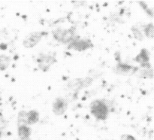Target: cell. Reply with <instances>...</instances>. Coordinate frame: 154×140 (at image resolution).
<instances>
[{"label": "cell", "mask_w": 154, "mask_h": 140, "mask_svg": "<svg viewBox=\"0 0 154 140\" xmlns=\"http://www.w3.org/2000/svg\"><path fill=\"white\" fill-rule=\"evenodd\" d=\"M94 46L90 39H80L79 36L74 39L72 42L69 44L67 48L77 51H84L87 49L93 48Z\"/></svg>", "instance_id": "3"}, {"label": "cell", "mask_w": 154, "mask_h": 140, "mask_svg": "<svg viewBox=\"0 0 154 140\" xmlns=\"http://www.w3.org/2000/svg\"><path fill=\"white\" fill-rule=\"evenodd\" d=\"M53 36L57 42L63 44H69L78 37L75 34V29L73 27L67 30H63L61 28L57 29L53 32Z\"/></svg>", "instance_id": "2"}, {"label": "cell", "mask_w": 154, "mask_h": 140, "mask_svg": "<svg viewBox=\"0 0 154 140\" xmlns=\"http://www.w3.org/2000/svg\"><path fill=\"white\" fill-rule=\"evenodd\" d=\"M44 36L42 32H33L26 36L23 39V45L26 48H32L38 45Z\"/></svg>", "instance_id": "5"}, {"label": "cell", "mask_w": 154, "mask_h": 140, "mask_svg": "<svg viewBox=\"0 0 154 140\" xmlns=\"http://www.w3.org/2000/svg\"><path fill=\"white\" fill-rule=\"evenodd\" d=\"M138 70V68L133 67L132 66L126 64V63H122L120 62L117 63V66L114 69V72L117 75H128V74H133Z\"/></svg>", "instance_id": "8"}, {"label": "cell", "mask_w": 154, "mask_h": 140, "mask_svg": "<svg viewBox=\"0 0 154 140\" xmlns=\"http://www.w3.org/2000/svg\"><path fill=\"white\" fill-rule=\"evenodd\" d=\"M120 140H136L135 137L132 136V135H129V134H125L123 135L120 138Z\"/></svg>", "instance_id": "17"}, {"label": "cell", "mask_w": 154, "mask_h": 140, "mask_svg": "<svg viewBox=\"0 0 154 140\" xmlns=\"http://www.w3.org/2000/svg\"><path fill=\"white\" fill-rule=\"evenodd\" d=\"M26 116L27 112L25 111H20L17 117V124L18 126L21 125H27L26 123Z\"/></svg>", "instance_id": "14"}, {"label": "cell", "mask_w": 154, "mask_h": 140, "mask_svg": "<svg viewBox=\"0 0 154 140\" xmlns=\"http://www.w3.org/2000/svg\"><path fill=\"white\" fill-rule=\"evenodd\" d=\"M91 114L97 120H104L108 117L109 109L106 102L103 99H96L90 104Z\"/></svg>", "instance_id": "1"}, {"label": "cell", "mask_w": 154, "mask_h": 140, "mask_svg": "<svg viewBox=\"0 0 154 140\" xmlns=\"http://www.w3.org/2000/svg\"><path fill=\"white\" fill-rule=\"evenodd\" d=\"M68 108V102L63 98L58 97L53 103V112L57 116L63 115Z\"/></svg>", "instance_id": "7"}, {"label": "cell", "mask_w": 154, "mask_h": 140, "mask_svg": "<svg viewBox=\"0 0 154 140\" xmlns=\"http://www.w3.org/2000/svg\"><path fill=\"white\" fill-rule=\"evenodd\" d=\"M20 140H30V138H27V139H20Z\"/></svg>", "instance_id": "18"}, {"label": "cell", "mask_w": 154, "mask_h": 140, "mask_svg": "<svg viewBox=\"0 0 154 140\" xmlns=\"http://www.w3.org/2000/svg\"><path fill=\"white\" fill-rule=\"evenodd\" d=\"M144 28L145 36L149 39H153L154 36V26L153 23H150L147 24V25L144 26Z\"/></svg>", "instance_id": "13"}, {"label": "cell", "mask_w": 154, "mask_h": 140, "mask_svg": "<svg viewBox=\"0 0 154 140\" xmlns=\"http://www.w3.org/2000/svg\"><path fill=\"white\" fill-rule=\"evenodd\" d=\"M11 63V60L8 56L0 55V71H4L8 67Z\"/></svg>", "instance_id": "12"}, {"label": "cell", "mask_w": 154, "mask_h": 140, "mask_svg": "<svg viewBox=\"0 0 154 140\" xmlns=\"http://www.w3.org/2000/svg\"><path fill=\"white\" fill-rule=\"evenodd\" d=\"M93 81V78H90V77H87V78H77V79H74L71 81L68 84V87L70 90H79L81 88L89 87L90 85H91Z\"/></svg>", "instance_id": "6"}, {"label": "cell", "mask_w": 154, "mask_h": 140, "mask_svg": "<svg viewBox=\"0 0 154 140\" xmlns=\"http://www.w3.org/2000/svg\"><path fill=\"white\" fill-rule=\"evenodd\" d=\"M132 32L134 35V37L138 41H143L144 40V36H143L141 30L138 28L137 26H132Z\"/></svg>", "instance_id": "15"}, {"label": "cell", "mask_w": 154, "mask_h": 140, "mask_svg": "<svg viewBox=\"0 0 154 140\" xmlns=\"http://www.w3.org/2000/svg\"><path fill=\"white\" fill-rule=\"evenodd\" d=\"M39 120V113L36 110H31L27 112L26 123L27 125L35 124Z\"/></svg>", "instance_id": "11"}, {"label": "cell", "mask_w": 154, "mask_h": 140, "mask_svg": "<svg viewBox=\"0 0 154 140\" xmlns=\"http://www.w3.org/2000/svg\"><path fill=\"white\" fill-rule=\"evenodd\" d=\"M55 63H57V59L49 54H41L37 58L38 66L42 72H48Z\"/></svg>", "instance_id": "4"}, {"label": "cell", "mask_w": 154, "mask_h": 140, "mask_svg": "<svg viewBox=\"0 0 154 140\" xmlns=\"http://www.w3.org/2000/svg\"><path fill=\"white\" fill-rule=\"evenodd\" d=\"M139 3H141V4H140V5H141V7H142L144 9V11H145L147 12V13L148 14L150 15V17H153V10H152V9L149 8V7L147 5V4H145V3H144V2H140Z\"/></svg>", "instance_id": "16"}, {"label": "cell", "mask_w": 154, "mask_h": 140, "mask_svg": "<svg viewBox=\"0 0 154 140\" xmlns=\"http://www.w3.org/2000/svg\"><path fill=\"white\" fill-rule=\"evenodd\" d=\"M150 54L149 51H147L145 48H143L141 50L139 54L134 58V61L140 63L141 65H144L150 63Z\"/></svg>", "instance_id": "9"}, {"label": "cell", "mask_w": 154, "mask_h": 140, "mask_svg": "<svg viewBox=\"0 0 154 140\" xmlns=\"http://www.w3.org/2000/svg\"><path fill=\"white\" fill-rule=\"evenodd\" d=\"M31 132V129L29 127L28 125L18 126L17 133L20 139H27V138H30Z\"/></svg>", "instance_id": "10"}]
</instances>
